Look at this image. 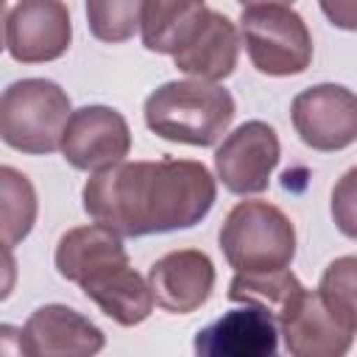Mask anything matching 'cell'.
I'll use <instances>...</instances> for the list:
<instances>
[{
  "label": "cell",
  "mask_w": 357,
  "mask_h": 357,
  "mask_svg": "<svg viewBox=\"0 0 357 357\" xmlns=\"http://www.w3.org/2000/svg\"><path fill=\"white\" fill-rule=\"evenodd\" d=\"M84 212L117 237L178 231L201 223L215 198V176L195 159L120 162L84 184Z\"/></svg>",
  "instance_id": "6da1fadb"
},
{
  "label": "cell",
  "mask_w": 357,
  "mask_h": 357,
  "mask_svg": "<svg viewBox=\"0 0 357 357\" xmlns=\"http://www.w3.org/2000/svg\"><path fill=\"white\" fill-rule=\"evenodd\" d=\"M53 259L59 276L78 284L114 324L137 326L153 312L148 282L131 268L123 237L114 231L98 223L75 226L59 237Z\"/></svg>",
  "instance_id": "7a4b0ae2"
},
{
  "label": "cell",
  "mask_w": 357,
  "mask_h": 357,
  "mask_svg": "<svg viewBox=\"0 0 357 357\" xmlns=\"http://www.w3.org/2000/svg\"><path fill=\"white\" fill-rule=\"evenodd\" d=\"M145 126L167 139L195 148L215 145L234 120V98L220 84L167 81L145 98Z\"/></svg>",
  "instance_id": "3957f363"
},
{
  "label": "cell",
  "mask_w": 357,
  "mask_h": 357,
  "mask_svg": "<svg viewBox=\"0 0 357 357\" xmlns=\"http://www.w3.org/2000/svg\"><path fill=\"white\" fill-rule=\"evenodd\" d=\"M218 243L234 273L265 276L290 268L296 257V226L268 201H240L229 209Z\"/></svg>",
  "instance_id": "277c9868"
},
{
  "label": "cell",
  "mask_w": 357,
  "mask_h": 357,
  "mask_svg": "<svg viewBox=\"0 0 357 357\" xmlns=\"http://www.w3.org/2000/svg\"><path fill=\"white\" fill-rule=\"evenodd\" d=\"M70 95L47 78H22L0 92V139L20 153H53L61 148Z\"/></svg>",
  "instance_id": "5b68a950"
},
{
  "label": "cell",
  "mask_w": 357,
  "mask_h": 357,
  "mask_svg": "<svg viewBox=\"0 0 357 357\" xmlns=\"http://www.w3.org/2000/svg\"><path fill=\"white\" fill-rule=\"evenodd\" d=\"M290 357H346L357 321L337 315L318 290H307L296 276L268 307Z\"/></svg>",
  "instance_id": "8992f818"
},
{
  "label": "cell",
  "mask_w": 357,
  "mask_h": 357,
  "mask_svg": "<svg viewBox=\"0 0 357 357\" xmlns=\"http://www.w3.org/2000/svg\"><path fill=\"white\" fill-rule=\"evenodd\" d=\"M240 36L262 75H298L312 61V33L287 3H245L240 8Z\"/></svg>",
  "instance_id": "52a82bcc"
},
{
  "label": "cell",
  "mask_w": 357,
  "mask_h": 357,
  "mask_svg": "<svg viewBox=\"0 0 357 357\" xmlns=\"http://www.w3.org/2000/svg\"><path fill=\"white\" fill-rule=\"evenodd\" d=\"M290 120L312 151H343L357 139V98L343 84H315L293 98Z\"/></svg>",
  "instance_id": "ba28073f"
},
{
  "label": "cell",
  "mask_w": 357,
  "mask_h": 357,
  "mask_svg": "<svg viewBox=\"0 0 357 357\" xmlns=\"http://www.w3.org/2000/svg\"><path fill=\"white\" fill-rule=\"evenodd\" d=\"M282 148L273 126L265 120H248L237 126L215 151V173L234 195L265 192L279 165Z\"/></svg>",
  "instance_id": "9c48e42d"
},
{
  "label": "cell",
  "mask_w": 357,
  "mask_h": 357,
  "mask_svg": "<svg viewBox=\"0 0 357 357\" xmlns=\"http://www.w3.org/2000/svg\"><path fill=\"white\" fill-rule=\"evenodd\" d=\"M59 151L75 170L100 173L126 162L131 151V128L112 106H81L70 114Z\"/></svg>",
  "instance_id": "30bf717a"
},
{
  "label": "cell",
  "mask_w": 357,
  "mask_h": 357,
  "mask_svg": "<svg viewBox=\"0 0 357 357\" xmlns=\"http://www.w3.org/2000/svg\"><path fill=\"white\" fill-rule=\"evenodd\" d=\"M70 39V8L59 0H22L6 14V47L14 61H53L67 53Z\"/></svg>",
  "instance_id": "8fae6325"
},
{
  "label": "cell",
  "mask_w": 357,
  "mask_h": 357,
  "mask_svg": "<svg viewBox=\"0 0 357 357\" xmlns=\"http://www.w3.org/2000/svg\"><path fill=\"white\" fill-rule=\"evenodd\" d=\"M192 357H282L276 321L257 304L234 307L195 332Z\"/></svg>",
  "instance_id": "7c38bea8"
},
{
  "label": "cell",
  "mask_w": 357,
  "mask_h": 357,
  "mask_svg": "<svg viewBox=\"0 0 357 357\" xmlns=\"http://www.w3.org/2000/svg\"><path fill=\"white\" fill-rule=\"evenodd\" d=\"M22 343L28 357H95L103 351L106 335L78 310L45 304L28 315Z\"/></svg>",
  "instance_id": "4fadbf2b"
},
{
  "label": "cell",
  "mask_w": 357,
  "mask_h": 357,
  "mask_svg": "<svg viewBox=\"0 0 357 357\" xmlns=\"http://www.w3.org/2000/svg\"><path fill=\"white\" fill-rule=\"evenodd\" d=\"M215 287V265L198 248H178L159 257L148 271V290L156 307L173 315L195 312Z\"/></svg>",
  "instance_id": "5bb4252c"
},
{
  "label": "cell",
  "mask_w": 357,
  "mask_h": 357,
  "mask_svg": "<svg viewBox=\"0 0 357 357\" xmlns=\"http://www.w3.org/2000/svg\"><path fill=\"white\" fill-rule=\"evenodd\" d=\"M237 56L240 33L234 22L226 14L206 6L198 22L184 36V42L178 45V50L173 53V61L181 73L192 75V81L218 84L234 73Z\"/></svg>",
  "instance_id": "9a60e30c"
},
{
  "label": "cell",
  "mask_w": 357,
  "mask_h": 357,
  "mask_svg": "<svg viewBox=\"0 0 357 357\" xmlns=\"http://www.w3.org/2000/svg\"><path fill=\"white\" fill-rule=\"evenodd\" d=\"M206 3H170V0H145L139 6V31L142 45L151 53L173 56L190 28L204 14Z\"/></svg>",
  "instance_id": "2e32d148"
},
{
  "label": "cell",
  "mask_w": 357,
  "mask_h": 357,
  "mask_svg": "<svg viewBox=\"0 0 357 357\" xmlns=\"http://www.w3.org/2000/svg\"><path fill=\"white\" fill-rule=\"evenodd\" d=\"M36 212L39 201L31 178L11 165H0V243L20 245L36 223Z\"/></svg>",
  "instance_id": "e0dca14e"
},
{
  "label": "cell",
  "mask_w": 357,
  "mask_h": 357,
  "mask_svg": "<svg viewBox=\"0 0 357 357\" xmlns=\"http://www.w3.org/2000/svg\"><path fill=\"white\" fill-rule=\"evenodd\" d=\"M139 0H92L86 3L89 31L100 42H126L139 28Z\"/></svg>",
  "instance_id": "ac0fdd59"
},
{
  "label": "cell",
  "mask_w": 357,
  "mask_h": 357,
  "mask_svg": "<svg viewBox=\"0 0 357 357\" xmlns=\"http://www.w3.org/2000/svg\"><path fill=\"white\" fill-rule=\"evenodd\" d=\"M357 259L351 254L329 262V268L324 271L321 276V284H318V296L343 318L349 321H357V312H354V290H357Z\"/></svg>",
  "instance_id": "d6986e66"
},
{
  "label": "cell",
  "mask_w": 357,
  "mask_h": 357,
  "mask_svg": "<svg viewBox=\"0 0 357 357\" xmlns=\"http://www.w3.org/2000/svg\"><path fill=\"white\" fill-rule=\"evenodd\" d=\"M354 178H357V170L351 167L340 187L332 192V215L337 218V226L343 229L346 237H354L357 229H354Z\"/></svg>",
  "instance_id": "ffe728a7"
},
{
  "label": "cell",
  "mask_w": 357,
  "mask_h": 357,
  "mask_svg": "<svg viewBox=\"0 0 357 357\" xmlns=\"http://www.w3.org/2000/svg\"><path fill=\"white\" fill-rule=\"evenodd\" d=\"M0 357H28L22 343V329L14 324H0Z\"/></svg>",
  "instance_id": "44dd1931"
},
{
  "label": "cell",
  "mask_w": 357,
  "mask_h": 357,
  "mask_svg": "<svg viewBox=\"0 0 357 357\" xmlns=\"http://www.w3.org/2000/svg\"><path fill=\"white\" fill-rule=\"evenodd\" d=\"M14 284H17V259H14L11 248L0 243V301H6L11 296Z\"/></svg>",
  "instance_id": "7402d4cb"
},
{
  "label": "cell",
  "mask_w": 357,
  "mask_h": 357,
  "mask_svg": "<svg viewBox=\"0 0 357 357\" xmlns=\"http://www.w3.org/2000/svg\"><path fill=\"white\" fill-rule=\"evenodd\" d=\"M6 14H8V6H6V0H0V50L6 47L3 45V20H6Z\"/></svg>",
  "instance_id": "603a6c76"
}]
</instances>
